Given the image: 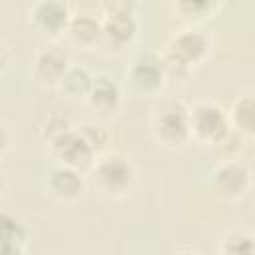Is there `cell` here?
<instances>
[{"instance_id":"14","label":"cell","mask_w":255,"mask_h":255,"mask_svg":"<svg viewBox=\"0 0 255 255\" xmlns=\"http://www.w3.org/2000/svg\"><path fill=\"white\" fill-rule=\"evenodd\" d=\"M169 8L181 22H185V26H201L205 20L213 18L223 8V2L219 0H173Z\"/></svg>"},{"instance_id":"13","label":"cell","mask_w":255,"mask_h":255,"mask_svg":"<svg viewBox=\"0 0 255 255\" xmlns=\"http://www.w3.org/2000/svg\"><path fill=\"white\" fill-rule=\"evenodd\" d=\"M66 40L80 48V50H100L102 44V16L94 12H74L68 30Z\"/></svg>"},{"instance_id":"8","label":"cell","mask_w":255,"mask_h":255,"mask_svg":"<svg viewBox=\"0 0 255 255\" xmlns=\"http://www.w3.org/2000/svg\"><path fill=\"white\" fill-rule=\"evenodd\" d=\"M72 16H74L72 4L64 0H36L26 10L30 28L38 36L48 40L64 36Z\"/></svg>"},{"instance_id":"9","label":"cell","mask_w":255,"mask_h":255,"mask_svg":"<svg viewBox=\"0 0 255 255\" xmlns=\"http://www.w3.org/2000/svg\"><path fill=\"white\" fill-rule=\"evenodd\" d=\"M102 16V44L100 50L112 56L124 54L139 36V20L135 12H114Z\"/></svg>"},{"instance_id":"24","label":"cell","mask_w":255,"mask_h":255,"mask_svg":"<svg viewBox=\"0 0 255 255\" xmlns=\"http://www.w3.org/2000/svg\"><path fill=\"white\" fill-rule=\"evenodd\" d=\"M2 255H26V247L12 245V243H2Z\"/></svg>"},{"instance_id":"10","label":"cell","mask_w":255,"mask_h":255,"mask_svg":"<svg viewBox=\"0 0 255 255\" xmlns=\"http://www.w3.org/2000/svg\"><path fill=\"white\" fill-rule=\"evenodd\" d=\"M72 64L74 62L66 48H60L56 44H46L34 52L30 72L36 84L44 88H60V82L64 80Z\"/></svg>"},{"instance_id":"23","label":"cell","mask_w":255,"mask_h":255,"mask_svg":"<svg viewBox=\"0 0 255 255\" xmlns=\"http://www.w3.org/2000/svg\"><path fill=\"white\" fill-rule=\"evenodd\" d=\"M12 141H14V135H12L10 128H8L6 124H2V126H0V155H2V157H6V155L10 153Z\"/></svg>"},{"instance_id":"3","label":"cell","mask_w":255,"mask_h":255,"mask_svg":"<svg viewBox=\"0 0 255 255\" xmlns=\"http://www.w3.org/2000/svg\"><path fill=\"white\" fill-rule=\"evenodd\" d=\"M90 181L100 195L124 199L129 197L137 185V167L129 155L122 151H106L94 161Z\"/></svg>"},{"instance_id":"25","label":"cell","mask_w":255,"mask_h":255,"mask_svg":"<svg viewBox=\"0 0 255 255\" xmlns=\"http://www.w3.org/2000/svg\"><path fill=\"white\" fill-rule=\"evenodd\" d=\"M169 255H201V253H197V251H193V249H177V251H173V253H169Z\"/></svg>"},{"instance_id":"22","label":"cell","mask_w":255,"mask_h":255,"mask_svg":"<svg viewBox=\"0 0 255 255\" xmlns=\"http://www.w3.org/2000/svg\"><path fill=\"white\" fill-rule=\"evenodd\" d=\"M12 60H14V52L12 48L8 46V42L2 38L0 40V74L4 76L8 72V68L12 66Z\"/></svg>"},{"instance_id":"16","label":"cell","mask_w":255,"mask_h":255,"mask_svg":"<svg viewBox=\"0 0 255 255\" xmlns=\"http://www.w3.org/2000/svg\"><path fill=\"white\" fill-rule=\"evenodd\" d=\"M217 255H255V229L245 225L227 229L217 243Z\"/></svg>"},{"instance_id":"12","label":"cell","mask_w":255,"mask_h":255,"mask_svg":"<svg viewBox=\"0 0 255 255\" xmlns=\"http://www.w3.org/2000/svg\"><path fill=\"white\" fill-rule=\"evenodd\" d=\"M86 185H88L86 173L72 169V167H62V165H54L46 177L48 195L60 203L78 201L84 195Z\"/></svg>"},{"instance_id":"15","label":"cell","mask_w":255,"mask_h":255,"mask_svg":"<svg viewBox=\"0 0 255 255\" xmlns=\"http://www.w3.org/2000/svg\"><path fill=\"white\" fill-rule=\"evenodd\" d=\"M231 129L241 137H255V94L237 96L227 108Z\"/></svg>"},{"instance_id":"6","label":"cell","mask_w":255,"mask_h":255,"mask_svg":"<svg viewBox=\"0 0 255 255\" xmlns=\"http://www.w3.org/2000/svg\"><path fill=\"white\" fill-rule=\"evenodd\" d=\"M128 90L137 98L157 96L167 86V76L159 52H141L137 54L126 70Z\"/></svg>"},{"instance_id":"4","label":"cell","mask_w":255,"mask_h":255,"mask_svg":"<svg viewBox=\"0 0 255 255\" xmlns=\"http://www.w3.org/2000/svg\"><path fill=\"white\" fill-rule=\"evenodd\" d=\"M189 126H191V141L219 147L225 137L233 131L229 124L227 108H223L215 100H197L189 106Z\"/></svg>"},{"instance_id":"17","label":"cell","mask_w":255,"mask_h":255,"mask_svg":"<svg viewBox=\"0 0 255 255\" xmlns=\"http://www.w3.org/2000/svg\"><path fill=\"white\" fill-rule=\"evenodd\" d=\"M92 84H94V74L86 66L72 64L70 70L66 72L64 80L60 82L58 90L68 100H82V102H86V98H88V94L92 90Z\"/></svg>"},{"instance_id":"7","label":"cell","mask_w":255,"mask_h":255,"mask_svg":"<svg viewBox=\"0 0 255 255\" xmlns=\"http://www.w3.org/2000/svg\"><path fill=\"white\" fill-rule=\"evenodd\" d=\"M48 153H50L54 165L72 167L82 173H90L94 161L98 159V155L88 145V141L80 135L76 126H72L64 133L52 137L48 141Z\"/></svg>"},{"instance_id":"5","label":"cell","mask_w":255,"mask_h":255,"mask_svg":"<svg viewBox=\"0 0 255 255\" xmlns=\"http://www.w3.org/2000/svg\"><path fill=\"white\" fill-rule=\"evenodd\" d=\"M253 177L249 167L237 157L221 159L207 177V189L211 197L221 203H237L247 197Z\"/></svg>"},{"instance_id":"21","label":"cell","mask_w":255,"mask_h":255,"mask_svg":"<svg viewBox=\"0 0 255 255\" xmlns=\"http://www.w3.org/2000/svg\"><path fill=\"white\" fill-rule=\"evenodd\" d=\"M114 12H135L137 4L131 0H106L100 4V14H114Z\"/></svg>"},{"instance_id":"18","label":"cell","mask_w":255,"mask_h":255,"mask_svg":"<svg viewBox=\"0 0 255 255\" xmlns=\"http://www.w3.org/2000/svg\"><path fill=\"white\" fill-rule=\"evenodd\" d=\"M76 129L80 131V135L88 141V145L94 149L96 155H102L106 151H110V141H112V135H110V129L100 122V120H86V122H80L76 126Z\"/></svg>"},{"instance_id":"20","label":"cell","mask_w":255,"mask_h":255,"mask_svg":"<svg viewBox=\"0 0 255 255\" xmlns=\"http://www.w3.org/2000/svg\"><path fill=\"white\" fill-rule=\"evenodd\" d=\"M70 128H72V124H70L66 118L56 116V118H50V120L46 122V126H44V129H42V133H44V139H46V141H50L52 137H56V135L64 133V131H66V129H70Z\"/></svg>"},{"instance_id":"19","label":"cell","mask_w":255,"mask_h":255,"mask_svg":"<svg viewBox=\"0 0 255 255\" xmlns=\"http://www.w3.org/2000/svg\"><path fill=\"white\" fill-rule=\"evenodd\" d=\"M0 227H2V243H12V245L28 247L30 227L18 215H14L10 211H2Z\"/></svg>"},{"instance_id":"1","label":"cell","mask_w":255,"mask_h":255,"mask_svg":"<svg viewBox=\"0 0 255 255\" xmlns=\"http://www.w3.org/2000/svg\"><path fill=\"white\" fill-rule=\"evenodd\" d=\"M213 38L201 26H183L173 32L161 54L165 76L169 84H185L195 68H199L211 54Z\"/></svg>"},{"instance_id":"11","label":"cell","mask_w":255,"mask_h":255,"mask_svg":"<svg viewBox=\"0 0 255 255\" xmlns=\"http://www.w3.org/2000/svg\"><path fill=\"white\" fill-rule=\"evenodd\" d=\"M84 104L100 122L116 118L124 104V92L120 82L108 72L94 74V84Z\"/></svg>"},{"instance_id":"2","label":"cell","mask_w":255,"mask_h":255,"mask_svg":"<svg viewBox=\"0 0 255 255\" xmlns=\"http://www.w3.org/2000/svg\"><path fill=\"white\" fill-rule=\"evenodd\" d=\"M149 133L153 141L169 151H179L191 143L189 106L179 98L159 100L149 116Z\"/></svg>"}]
</instances>
